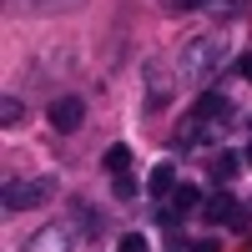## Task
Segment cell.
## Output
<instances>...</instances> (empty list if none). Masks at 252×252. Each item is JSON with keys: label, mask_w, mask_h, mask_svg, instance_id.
<instances>
[{"label": "cell", "mask_w": 252, "mask_h": 252, "mask_svg": "<svg viewBox=\"0 0 252 252\" xmlns=\"http://www.w3.org/2000/svg\"><path fill=\"white\" fill-rule=\"evenodd\" d=\"M222 40H212V35H197V40H187L182 46V56H177V76L182 81H212L217 76V66H222Z\"/></svg>", "instance_id": "obj_1"}, {"label": "cell", "mask_w": 252, "mask_h": 252, "mask_svg": "<svg viewBox=\"0 0 252 252\" xmlns=\"http://www.w3.org/2000/svg\"><path fill=\"white\" fill-rule=\"evenodd\" d=\"M56 197V177H31V182H5V212H26Z\"/></svg>", "instance_id": "obj_2"}, {"label": "cell", "mask_w": 252, "mask_h": 252, "mask_svg": "<svg viewBox=\"0 0 252 252\" xmlns=\"http://www.w3.org/2000/svg\"><path fill=\"white\" fill-rule=\"evenodd\" d=\"M81 121H86V101L81 96H56L51 101V126L56 131H76Z\"/></svg>", "instance_id": "obj_3"}, {"label": "cell", "mask_w": 252, "mask_h": 252, "mask_svg": "<svg viewBox=\"0 0 252 252\" xmlns=\"http://www.w3.org/2000/svg\"><path fill=\"white\" fill-rule=\"evenodd\" d=\"M202 217L207 222H227V227H247V212H242V207L232 202V197H227V192H217V197H207V207H202Z\"/></svg>", "instance_id": "obj_4"}, {"label": "cell", "mask_w": 252, "mask_h": 252, "mask_svg": "<svg viewBox=\"0 0 252 252\" xmlns=\"http://www.w3.org/2000/svg\"><path fill=\"white\" fill-rule=\"evenodd\" d=\"M146 192H152L157 202H166L177 192V161H157L152 166V177H146Z\"/></svg>", "instance_id": "obj_5"}, {"label": "cell", "mask_w": 252, "mask_h": 252, "mask_svg": "<svg viewBox=\"0 0 252 252\" xmlns=\"http://www.w3.org/2000/svg\"><path fill=\"white\" fill-rule=\"evenodd\" d=\"M227 111H232V101H227L222 91H207L197 106H192V121H217V116H227Z\"/></svg>", "instance_id": "obj_6"}, {"label": "cell", "mask_w": 252, "mask_h": 252, "mask_svg": "<svg viewBox=\"0 0 252 252\" xmlns=\"http://www.w3.org/2000/svg\"><path fill=\"white\" fill-rule=\"evenodd\" d=\"M26 252H66V227H46L26 242Z\"/></svg>", "instance_id": "obj_7"}, {"label": "cell", "mask_w": 252, "mask_h": 252, "mask_svg": "<svg viewBox=\"0 0 252 252\" xmlns=\"http://www.w3.org/2000/svg\"><path fill=\"white\" fill-rule=\"evenodd\" d=\"M166 202H172V212H177V217H187V212H197V202H202V192H197L192 182H177V192L166 197Z\"/></svg>", "instance_id": "obj_8"}, {"label": "cell", "mask_w": 252, "mask_h": 252, "mask_svg": "<svg viewBox=\"0 0 252 252\" xmlns=\"http://www.w3.org/2000/svg\"><path fill=\"white\" fill-rule=\"evenodd\" d=\"M101 166H106L111 177H121L126 166H131V146H121V141H116V146H106V157H101Z\"/></svg>", "instance_id": "obj_9"}, {"label": "cell", "mask_w": 252, "mask_h": 252, "mask_svg": "<svg viewBox=\"0 0 252 252\" xmlns=\"http://www.w3.org/2000/svg\"><path fill=\"white\" fill-rule=\"evenodd\" d=\"M237 166H242L237 152H217V157H212V177H217V182H232V177H237Z\"/></svg>", "instance_id": "obj_10"}, {"label": "cell", "mask_w": 252, "mask_h": 252, "mask_svg": "<svg viewBox=\"0 0 252 252\" xmlns=\"http://www.w3.org/2000/svg\"><path fill=\"white\" fill-rule=\"evenodd\" d=\"M71 217H76V227H81V232H86V237H96V232H101V217L91 212L86 202H71Z\"/></svg>", "instance_id": "obj_11"}, {"label": "cell", "mask_w": 252, "mask_h": 252, "mask_svg": "<svg viewBox=\"0 0 252 252\" xmlns=\"http://www.w3.org/2000/svg\"><path fill=\"white\" fill-rule=\"evenodd\" d=\"M20 116H26V111H20V101H15V96H5V101H0V126H5V131H15V126H20Z\"/></svg>", "instance_id": "obj_12"}, {"label": "cell", "mask_w": 252, "mask_h": 252, "mask_svg": "<svg viewBox=\"0 0 252 252\" xmlns=\"http://www.w3.org/2000/svg\"><path fill=\"white\" fill-rule=\"evenodd\" d=\"M212 10H217L222 20H232V15H242V10H247V0H212Z\"/></svg>", "instance_id": "obj_13"}, {"label": "cell", "mask_w": 252, "mask_h": 252, "mask_svg": "<svg viewBox=\"0 0 252 252\" xmlns=\"http://www.w3.org/2000/svg\"><path fill=\"white\" fill-rule=\"evenodd\" d=\"M116 252H146V237H141V232H126V237L116 242Z\"/></svg>", "instance_id": "obj_14"}, {"label": "cell", "mask_w": 252, "mask_h": 252, "mask_svg": "<svg viewBox=\"0 0 252 252\" xmlns=\"http://www.w3.org/2000/svg\"><path fill=\"white\" fill-rule=\"evenodd\" d=\"M116 197H121V202H131V197H136V182H131V177H126V172L116 177Z\"/></svg>", "instance_id": "obj_15"}, {"label": "cell", "mask_w": 252, "mask_h": 252, "mask_svg": "<svg viewBox=\"0 0 252 252\" xmlns=\"http://www.w3.org/2000/svg\"><path fill=\"white\" fill-rule=\"evenodd\" d=\"M237 76H242V81H252V51H242V56H237Z\"/></svg>", "instance_id": "obj_16"}, {"label": "cell", "mask_w": 252, "mask_h": 252, "mask_svg": "<svg viewBox=\"0 0 252 252\" xmlns=\"http://www.w3.org/2000/svg\"><path fill=\"white\" fill-rule=\"evenodd\" d=\"M172 10H197V5H207V0H166Z\"/></svg>", "instance_id": "obj_17"}, {"label": "cell", "mask_w": 252, "mask_h": 252, "mask_svg": "<svg viewBox=\"0 0 252 252\" xmlns=\"http://www.w3.org/2000/svg\"><path fill=\"white\" fill-rule=\"evenodd\" d=\"M192 252H217V242H212V237H202V242H192Z\"/></svg>", "instance_id": "obj_18"}, {"label": "cell", "mask_w": 252, "mask_h": 252, "mask_svg": "<svg viewBox=\"0 0 252 252\" xmlns=\"http://www.w3.org/2000/svg\"><path fill=\"white\" fill-rule=\"evenodd\" d=\"M40 10H56V5H76V0H35Z\"/></svg>", "instance_id": "obj_19"}, {"label": "cell", "mask_w": 252, "mask_h": 252, "mask_svg": "<svg viewBox=\"0 0 252 252\" xmlns=\"http://www.w3.org/2000/svg\"><path fill=\"white\" fill-rule=\"evenodd\" d=\"M247 161H252V146H247Z\"/></svg>", "instance_id": "obj_20"}]
</instances>
